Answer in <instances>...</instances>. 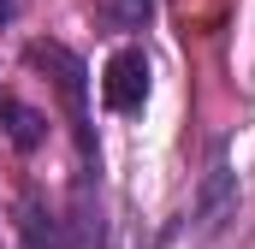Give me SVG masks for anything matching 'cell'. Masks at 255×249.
I'll return each instance as SVG.
<instances>
[{"instance_id": "52a82bcc", "label": "cell", "mask_w": 255, "mask_h": 249, "mask_svg": "<svg viewBox=\"0 0 255 249\" xmlns=\"http://www.w3.org/2000/svg\"><path fill=\"white\" fill-rule=\"evenodd\" d=\"M95 12H101L107 30H142V24L154 18V0H101Z\"/></svg>"}, {"instance_id": "7a4b0ae2", "label": "cell", "mask_w": 255, "mask_h": 249, "mask_svg": "<svg viewBox=\"0 0 255 249\" xmlns=\"http://www.w3.org/2000/svg\"><path fill=\"white\" fill-rule=\"evenodd\" d=\"M101 95H107L113 113H142V101H148V54L119 48L107 60V71H101Z\"/></svg>"}, {"instance_id": "8992f818", "label": "cell", "mask_w": 255, "mask_h": 249, "mask_svg": "<svg viewBox=\"0 0 255 249\" xmlns=\"http://www.w3.org/2000/svg\"><path fill=\"white\" fill-rule=\"evenodd\" d=\"M18 249H65V226H60V214H48L42 196L18 202Z\"/></svg>"}, {"instance_id": "ba28073f", "label": "cell", "mask_w": 255, "mask_h": 249, "mask_svg": "<svg viewBox=\"0 0 255 249\" xmlns=\"http://www.w3.org/2000/svg\"><path fill=\"white\" fill-rule=\"evenodd\" d=\"M18 12H24V0H0V30H12V24H18Z\"/></svg>"}, {"instance_id": "5b68a950", "label": "cell", "mask_w": 255, "mask_h": 249, "mask_svg": "<svg viewBox=\"0 0 255 249\" xmlns=\"http://www.w3.org/2000/svg\"><path fill=\"white\" fill-rule=\"evenodd\" d=\"M0 130H6V142H12L18 154H36V148L48 142V113L30 107V101H18L12 89H0Z\"/></svg>"}, {"instance_id": "6da1fadb", "label": "cell", "mask_w": 255, "mask_h": 249, "mask_svg": "<svg viewBox=\"0 0 255 249\" xmlns=\"http://www.w3.org/2000/svg\"><path fill=\"white\" fill-rule=\"evenodd\" d=\"M24 60L42 65L60 89L65 113H71V136H77V154H83V172H95V130H89V65L77 60L65 42H30Z\"/></svg>"}, {"instance_id": "277c9868", "label": "cell", "mask_w": 255, "mask_h": 249, "mask_svg": "<svg viewBox=\"0 0 255 249\" xmlns=\"http://www.w3.org/2000/svg\"><path fill=\"white\" fill-rule=\"evenodd\" d=\"M232 214H238V172L226 166V154H214L208 178L196 190V220H202V232H220Z\"/></svg>"}, {"instance_id": "3957f363", "label": "cell", "mask_w": 255, "mask_h": 249, "mask_svg": "<svg viewBox=\"0 0 255 249\" xmlns=\"http://www.w3.org/2000/svg\"><path fill=\"white\" fill-rule=\"evenodd\" d=\"M65 249H107V226H101V202H95V172L77 166L71 184V208H65Z\"/></svg>"}]
</instances>
